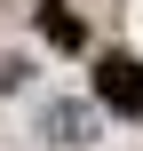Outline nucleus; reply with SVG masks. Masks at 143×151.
Masks as SVG:
<instances>
[{
	"instance_id": "1",
	"label": "nucleus",
	"mask_w": 143,
	"mask_h": 151,
	"mask_svg": "<svg viewBox=\"0 0 143 151\" xmlns=\"http://www.w3.org/2000/svg\"><path fill=\"white\" fill-rule=\"evenodd\" d=\"M96 96H103L111 111H135L143 119V64L135 56H103V64H96Z\"/></svg>"
},
{
	"instance_id": "2",
	"label": "nucleus",
	"mask_w": 143,
	"mask_h": 151,
	"mask_svg": "<svg viewBox=\"0 0 143 151\" xmlns=\"http://www.w3.org/2000/svg\"><path fill=\"white\" fill-rule=\"evenodd\" d=\"M40 24H48V40H56V48H80V24H72V16H64V8H48V16H40Z\"/></svg>"
}]
</instances>
